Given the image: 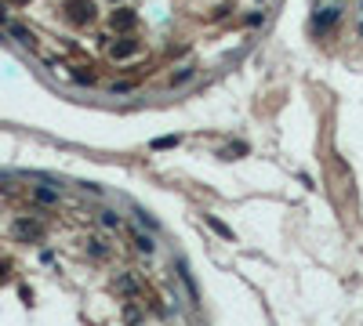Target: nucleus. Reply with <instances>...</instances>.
<instances>
[{
	"label": "nucleus",
	"instance_id": "nucleus-1",
	"mask_svg": "<svg viewBox=\"0 0 363 326\" xmlns=\"http://www.w3.org/2000/svg\"><path fill=\"white\" fill-rule=\"evenodd\" d=\"M4 29H8V33L15 37V40H19V44H26V48H37V40H33V33H29V29L26 26H19V22H4Z\"/></svg>",
	"mask_w": 363,
	"mask_h": 326
},
{
	"label": "nucleus",
	"instance_id": "nucleus-2",
	"mask_svg": "<svg viewBox=\"0 0 363 326\" xmlns=\"http://www.w3.org/2000/svg\"><path fill=\"white\" fill-rule=\"evenodd\" d=\"M134 51H138V44H134V40L127 37V40H116L113 48H109V58H116V62H120V58H131Z\"/></svg>",
	"mask_w": 363,
	"mask_h": 326
},
{
	"label": "nucleus",
	"instance_id": "nucleus-3",
	"mask_svg": "<svg viewBox=\"0 0 363 326\" xmlns=\"http://www.w3.org/2000/svg\"><path fill=\"white\" fill-rule=\"evenodd\" d=\"M109 26H113V29H127V26H134V11H116L113 19H109Z\"/></svg>",
	"mask_w": 363,
	"mask_h": 326
},
{
	"label": "nucleus",
	"instance_id": "nucleus-4",
	"mask_svg": "<svg viewBox=\"0 0 363 326\" xmlns=\"http://www.w3.org/2000/svg\"><path fill=\"white\" fill-rule=\"evenodd\" d=\"M134 243H138V250H142V254H153V246H156L149 236H142V232H134Z\"/></svg>",
	"mask_w": 363,
	"mask_h": 326
},
{
	"label": "nucleus",
	"instance_id": "nucleus-5",
	"mask_svg": "<svg viewBox=\"0 0 363 326\" xmlns=\"http://www.w3.org/2000/svg\"><path fill=\"white\" fill-rule=\"evenodd\" d=\"M244 152H247V145H244V142H236V145H229V149H225L222 156H225V160H236V156H244Z\"/></svg>",
	"mask_w": 363,
	"mask_h": 326
},
{
	"label": "nucleus",
	"instance_id": "nucleus-6",
	"mask_svg": "<svg viewBox=\"0 0 363 326\" xmlns=\"http://www.w3.org/2000/svg\"><path fill=\"white\" fill-rule=\"evenodd\" d=\"M189 76H193V69H189V66H182V69H178V73L171 76V87H178V84H186V80H189Z\"/></svg>",
	"mask_w": 363,
	"mask_h": 326
},
{
	"label": "nucleus",
	"instance_id": "nucleus-7",
	"mask_svg": "<svg viewBox=\"0 0 363 326\" xmlns=\"http://www.w3.org/2000/svg\"><path fill=\"white\" fill-rule=\"evenodd\" d=\"M171 145H178V138H156L153 142V149H171Z\"/></svg>",
	"mask_w": 363,
	"mask_h": 326
},
{
	"label": "nucleus",
	"instance_id": "nucleus-8",
	"mask_svg": "<svg viewBox=\"0 0 363 326\" xmlns=\"http://www.w3.org/2000/svg\"><path fill=\"white\" fill-rule=\"evenodd\" d=\"M37 199L40 203H55V192L51 189H37Z\"/></svg>",
	"mask_w": 363,
	"mask_h": 326
},
{
	"label": "nucleus",
	"instance_id": "nucleus-9",
	"mask_svg": "<svg viewBox=\"0 0 363 326\" xmlns=\"http://www.w3.org/2000/svg\"><path fill=\"white\" fill-rule=\"evenodd\" d=\"M211 228H215V232H222V236H233V232H229V228H225V225L218 221V217H211Z\"/></svg>",
	"mask_w": 363,
	"mask_h": 326
},
{
	"label": "nucleus",
	"instance_id": "nucleus-10",
	"mask_svg": "<svg viewBox=\"0 0 363 326\" xmlns=\"http://www.w3.org/2000/svg\"><path fill=\"white\" fill-rule=\"evenodd\" d=\"M359 33H363V0H359Z\"/></svg>",
	"mask_w": 363,
	"mask_h": 326
}]
</instances>
